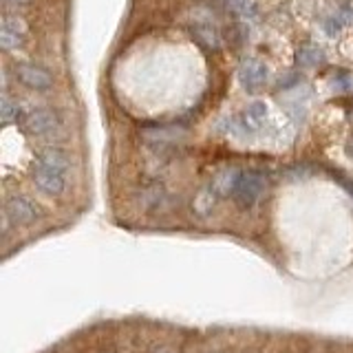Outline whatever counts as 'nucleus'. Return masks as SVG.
<instances>
[{
	"mask_svg": "<svg viewBox=\"0 0 353 353\" xmlns=\"http://www.w3.org/2000/svg\"><path fill=\"white\" fill-rule=\"evenodd\" d=\"M161 353H172V351H161Z\"/></svg>",
	"mask_w": 353,
	"mask_h": 353,
	"instance_id": "obj_14",
	"label": "nucleus"
},
{
	"mask_svg": "<svg viewBox=\"0 0 353 353\" xmlns=\"http://www.w3.org/2000/svg\"><path fill=\"white\" fill-rule=\"evenodd\" d=\"M40 216L38 205L25 194H11L5 201V221L14 225H31Z\"/></svg>",
	"mask_w": 353,
	"mask_h": 353,
	"instance_id": "obj_3",
	"label": "nucleus"
},
{
	"mask_svg": "<svg viewBox=\"0 0 353 353\" xmlns=\"http://www.w3.org/2000/svg\"><path fill=\"white\" fill-rule=\"evenodd\" d=\"M239 80H241L243 86L248 88V91H259V88L265 84V80H268V69H265L263 62L250 60V62H245L241 66Z\"/></svg>",
	"mask_w": 353,
	"mask_h": 353,
	"instance_id": "obj_7",
	"label": "nucleus"
},
{
	"mask_svg": "<svg viewBox=\"0 0 353 353\" xmlns=\"http://www.w3.org/2000/svg\"><path fill=\"white\" fill-rule=\"evenodd\" d=\"M16 77L20 84H25L31 91H47L53 84V75L40 64H31V62H22L16 66Z\"/></svg>",
	"mask_w": 353,
	"mask_h": 353,
	"instance_id": "obj_5",
	"label": "nucleus"
},
{
	"mask_svg": "<svg viewBox=\"0 0 353 353\" xmlns=\"http://www.w3.org/2000/svg\"><path fill=\"white\" fill-rule=\"evenodd\" d=\"M347 18H349V16L340 14V11H338V14H334V16H331V20L327 22V33H336V31H340V27L345 25V22H347Z\"/></svg>",
	"mask_w": 353,
	"mask_h": 353,
	"instance_id": "obj_11",
	"label": "nucleus"
},
{
	"mask_svg": "<svg viewBox=\"0 0 353 353\" xmlns=\"http://www.w3.org/2000/svg\"><path fill=\"white\" fill-rule=\"evenodd\" d=\"M9 3H14V5H20V3H27V0H9Z\"/></svg>",
	"mask_w": 353,
	"mask_h": 353,
	"instance_id": "obj_13",
	"label": "nucleus"
},
{
	"mask_svg": "<svg viewBox=\"0 0 353 353\" xmlns=\"http://www.w3.org/2000/svg\"><path fill=\"white\" fill-rule=\"evenodd\" d=\"M263 190H265V176L256 170H243L236 176L232 199H234L241 208H250L259 201Z\"/></svg>",
	"mask_w": 353,
	"mask_h": 353,
	"instance_id": "obj_2",
	"label": "nucleus"
},
{
	"mask_svg": "<svg viewBox=\"0 0 353 353\" xmlns=\"http://www.w3.org/2000/svg\"><path fill=\"white\" fill-rule=\"evenodd\" d=\"M236 176H239V170H223L212 183H210V190H212L216 196H230L232 190H234Z\"/></svg>",
	"mask_w": 353,
	"mask_h": 353,
	"instance_id": "obj_9",
	"label": "nucleus"
},
{
	"mask_svg": "<svg viewBox=\"0 0 353 353\" xmlns=\"http://www.w3.org/2000/svg\"><path fill=\"white\" fill-rule=\"evenodd\" d=\"M25 33L27 27L18 16H7L3 20V29H0V40H3V47L7 51H14L20 49L22 42H25Z\"/></svg>",
	"mask_w": 353,
	"mask_h": 353,
	"instance_id": "obj_6",
	"label": "nucleus"
},
{
	"mask_svg": "<svg viewBox=\"0 0 353 353\" xmlns=\"http://www.w3.org/2000/svg\"><path fill=\"white\" fill-rule=\"evenodd\" d=\"M16 115H18V104H14V102H11V99L5 95V97H3V117H5V121H11Z\"/></svg>",
	"mask_w": 353,
	"mask_h": 353,
	"instance_id": "obj_12",
	"label": "nucleus"
},
{
	"mask_svg": "<svg viewBox=\"0 0 353 353\" xmlns=\"http://www.w3.org/2000/svg\"><path fill=\"white\" fill-rule=\"evenodd\" d=\"M66 170H69V157L60 148H47L38 154L31 179L42 194L60 196L66 190Z\"/></svg>",
	"mask_w": 353,
	"mask_h": 353,
	"instance_id": "obj_1",
	"label": "nucleus"
},
{
	"mask_svg": "<svg viewBox=\"0 0 353 353\" xmlns=\"http://www.w3.org/2000/svg\"><path fill=\"white\" fill-rule=\"evenodd\" d=\"M25 126H27V130L31 132V135L49 139V137H55L60 132V117L55 115L51 108H36L27 117Z\"/></svg>",
	"mask_w": 353,
	"mask_h": 353,
	"instance_id": "obj_4",
	"label": "nucleus"
},
{
	"mask_svg": "<svg viewBox=\"0 0 353 353\" xmlns=\"http://www.w3.org/2000/svg\"><path fill=\"white\" fill-rule=\"evenodd\" d=\"M323 60H325V53L323 49H318L316 44H305V47L298 49V62L303 66H316Z\"/></svg>",
	"mask_w": 353,
	"mask_h": 353,
	"instance_id": "obj_10",
	"label": "nucleus"
},
{
	"mask_svg": "<svg viewBox=\"0 0 353 353\" xmlns=\"http://www.w3.org/2000/svg\"><path fill=\"white\" fill-rule=\"evenodd\" d=\"M265 117H268V108H265V104L252 102L245 110H243L241 121H243V126L248 128V132H252V130H259L265 124Z\"/></svg>",
	"mask_w": 353,
	"mask_h": 353,
	"instance_id": "obj_8",
	"label": "nucleus"
}]
</instances>
